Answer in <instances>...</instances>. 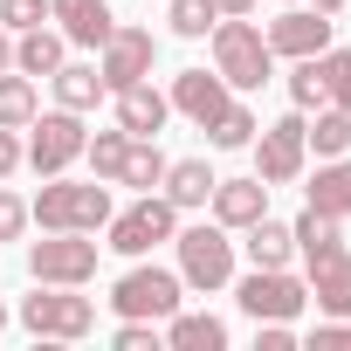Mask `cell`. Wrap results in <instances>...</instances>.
<instances>
[{
  "instance_id": "6da1fadb",
  "label": "cell",
  "mask_w": 351,
  "mask_h": 351,
  "mask_svg": "<svg viewBox=\"0 0 351 351\" xmlns=\"http://www.w3.org/2000/svg\"><path fill=\"white\" fill-rule=\"evenodd\" d=\"M117 207H110V180H56L28 200V221L42 228V234H97L104 221H110Z\"/></svg>"
},
{
  "instance_id": "7a4b0ae2",
  "label": "cell",
  "mask_w": 351,
  "mask_h": 351,
  "mask_svg": "<svg viewBox=\"0 0 351 351\" xmlns=\"http://www.w3.org/2000/svg\"><path fill=\"white\" fill-rule=\"evenodd\" d=\"M207 42H214V69H221L228 90H262L276 76V56H269V42H262V28L248 14H221Z\"/></svg>"
},
{
  "instance_id": "3957f363",
  "label": "cell",
  "mask_w": 351,
  "mask_h": 351,
  "mask_svg": "<svg viewBox=\"0 0 351 351\" xmlns=\"http://www.w3.org/2000/svg\"><path fill=\"white\" fill-rule=\"evenodd\" d=\"M172 248H180V282H186V289L214 296V289L234 282V234H228L221 221H193V228H180V234H172Z\"/></svg>"
},
{
  "instance_id": "277c9868",
  "label": "cell",
  "mask_w": 351,
  "mask_h": 351,
  "mask_svg": "<svg viewBox=\"0 0 351 351\" xmlns=\"http://www.w3.org/2000/svg\"><path fill=\"white\" fill-rule=\"evenodd\" d=\"M21 324L35 337H56V344H76L97 330V303L69 282H35V296H21Z\"/></svg>"
},
{
  "instance_id": "5b68a950",
  "label": "cell",
  "mask_w": 351,
  "mask_h": 351,
  "mask_svg": "<svg viewBox=\"0 0 351 351\" xmlns=\"http://www.w3.org/2000/svg\"><path fill=\"white\" fill-rule=\"evenodd\" d=\"M180 289H186V282H180V269H158V262H145V255H138V269H124V276H117V289H110V310H117V317L165 324L172 310L186 303Z\"/></svg>"
},
{
  "instance_id": "8992f818",
  "label": "cell",
  "mask_w": 351,
  "mask_h": 351,
  "mask_svg": "<svg viewBox=\"0 0 351 351\" xmlns=\"http://www.w3.org/2000/svg\"><path fill=\"white\" fill-rule=\"evenodd\" d=\"M83 110H35V124H28V145H21V165H35L42 180H56V172H69L76 158H83Z\"/></svg>"
},
{
  "instance_id": "52a82bcc",
  "label": "cell",
  "mask_w": 351,
  "mask_h": 351,
  "mask_svg": "<svg viewBox=\"0 0 351 351\" xmlns=\"http://www.w3.org/2000/svg\"><path fill=\"white\" fill-rule=\"evenodd\" d=\"M234 303L255 317V324H296L303 303H310V282L289 276V269H248L234 282Z\"/></svg>"
},
{
  "instance_id": "ba28073f",
  "label": "cell",
  "mask_w": 351,
  "mask_h": 351,
  "mask_svg": "<svg viewBox=\"0 0 351 351\" xmlns=\"http://www.w3.org/2000/svg\"><path fill=\"white\" fill-rule=\"evenodd\" d=\"M310 117L303 110H289V117H276V124H262L255 131V180L262 186H289V180H303V158H310Z\"/></svg>"
},
{
  "instance_id": "9c48e42d",
  "label": "cell",
  "mask_w": 351,
  "mask_h": 351,
  "mask_svg": "<svg viewBox=\"0 0 351 351\" xmlns=\"http://www.w3.org/2000/svg\"><path fill=\"white\" fill-rule=\"evenodd\" d=\"M104 228H110V241H104V248H117V255H131V262H138V255H152L158 241H172V234H180V207H172L165 193H145L138 207L110 214Z\"/></svg>"
},
{
  "instance_id": "30bf717a",
  "label": "cell",
  "mask_w": 351,
  "mask_h": 351,
  "mask_svg": "<svg viewBox=\"0 0 351 351\" xmlns=\"http://www.w3.org/2000/svg\"><path fill=\"white\" fill-rule=\"evenodd\" d=\"M28 276H35V282H69V289H83V282L97 276V241H90V234H42V241H28Z\"/></svg>"
},
{
  "instance_id": "8fae6325",
  "label": "cell",
  "mask_w": 351,
  "mask_h": 351,
  "mask_svg": "<svg viewBox=\"0 0 351 351\" xmlns=\"http://www.w3.org/2000/svg\"><path fill=\"white\" fill-rule=\"evenodd\" d=\"M330 35H337V21H330V14H317V8H303V0H289V8H282V14L262 28L269 56H289V62L324 56V49H330Z\"/></svg>"
},
{
  "instance_id": "7c38bea8",
  "label": "cell",
  "mask_w": 351,
  "mask_h": 351,
  "mask_svg": "<svg viewBox=\"0 0 351 351\" xmlns=\"http://www.w3.org/2000/svg\"><path fill=\"white\" fill-rule=\"evenodd\" d=\"M152 62H158V35L152 28H110V42L97 49V69H104V83L110 90H124V83H145L152 76Z\"/></svg>"
},
{
  "instance_id": "4fadbf2b",
  "label": "cell",
  "mask_w": 351,
  "mask_h": 351,
  "mask_svg": "<svg viewBox=\"0 0 351 351\" xmlns=\"http://www.w3.org/2000/svg\"><path fill=\"white\" fill-rule=\"evenodd\" d=\"M165 104L207 131V124H214V117L234 104V90L221 83V69H214V76H207V69H180V76H172V90H165Z\"/></svg>"
},
{
  "instance_id": "5bb4252c",
  "label": "cell",
  "mask_w": 351,
  "mask_h": 351,
  "mask_svg": "<svg viewBox=\"0 0 351 351\" xmlns=\"http://www.w3.org/2000/svg\"><path fill=\"white\" fill-rule=\"evenodd\" d=\"M49 21L76 42V49H104L117 14H110V0H49Z\"/></svg>"
},
{
  "instance_id": "9a60e30c",
  "label": "cell",
  "mask_w": 351,
  "mask_h": 351,
  "mask_svg": "<svg viewBox=\"0 0 351 351\" xmlns=\"http://www.w3.org/2000/svg\"><path fill=\"white\" fill-rule=\"evenodd\" d=\"M110 97H117V124H124L131 138H158L165 117H172V104H165V90H152V76H145V83H124V90H110Z\"/></svg>"
},
{
  "instance_id": "2e32d148",
  "label": "cell",
  "mask_w": 351,
  "mask_h": 351,
  "mask_svg": "<svg viewBox=\"0 0 351 351\" xmlns=\"http://www.w3.org/2000/svg\"><path fill=\"white\" fill-rule=\"evenodd\" d=\"M207 207H214V221H221L228 234H241L248 221L269 214V186H262V180H214V200H207Z\"/></svg>"
},
{
  "instance_id": "e0dca14e",
  "label": "cell",
  "mask_w": 351,
  "mask_h": 351,
  "mask_svg": "<svg viewBox=\"0 0 351 351\" xmlns=\"http://www.w3.org/2000/svg\"><path fill=\"white\" fill-rule=\"evenodd\" d=\"M303 207H317L330 221H351V152L344 158H317L310 186H303Z\"/></svg>"
},
{
  "instance_id": "ac0fdd59",
  "label": "cell",
  "mask_w": 351,
  "mask_h": 351,
  "mask_svg": "<svg viewBox=\"0 0 351 351\" xmlns=\"http://www.w3.org/2000/svg\"><path fill=\"white\" fill-rule=\"evenodd\" d=\"M62 62H69V35H62V28L42 21V28H21V35H14V69H21V76L42 83V76H56Z\"/></svg>"
},
{
  "instance_id": "d6986e66",
  "label": "cell",
  "mask_w": 351,
  "mask_h": 351,
  "mask_svg": "<svg viewBox=\"0 0 351 351\" xmlns=\"http://www.w3.org/2000/svg\"><path fill=\"white\" fill-rule=\"evenodd\" d=\"M289 234H296V255H303V269L351 255V248H344V221H330V214H317V207H303V214L289 221Z\"/></svg>"
},
{
  "instance_id": "ffe728a7",
  "label": "cell",
  "mask_w": 351,
  "mask_h": 351,
  "mask_svg": "<svg viewBox=\"0 0 351 351\" xmlns=\"http://www.w3.org/2000/svg\"><path fill=\"white\" fill-rule=\"evenodd\" d=\"M158 193L180 207V214L207 207V200H214V165H207V158H172V165H165V180H158Z\"/></svg>"
},
{
  "instance_id": "44dd1931",
  "label": "cell",
  "mask_w": 351,
  "mask_h": 351,
  "mask_svg": "<svg viewBox=\"0 0 351 351\" xmlns=\"http://www.w3.org/2000/svg\"><path fill=\"white\" fill-rule=\"evenodd\" d=\"M165 351H228V324L207 310H172L165 317Z\"/></svg>"
},
{
  "instance_id": "7402d4cb",
  "label": "cell",
  "mask_w": 351,
  "mask_h": 351,
  "mask_svg": "<svg viewBox=\"0 0 351 351\" xmlns=\"http://www.w3.org/2000/svg\"><path fill=\"white\" fill-rule=\"evenodd\" d=\"M49 83H56V104H62V110H97V104L110 97V83H104L97 62H62Z\"/></svg>"
},
{
  "instance_id": "603a6c76",
  "label": "cell",
  "mask_w": 351,
  "mask_h": 351,
  "mask_svg": "<svg viewBox=\"0 0 351 351\" xmlns=\"http://www.w3.org/2000/svg\"><path fill=\"white\" fill-rule=\"evenodd\" d=\"M241 234H248L241 248H248V262H255V269H289V262H296V234H289L282 221H269V214H262V221H248Z\"/></svg>"
},
{
  "instance_id": "cb8c5ba5",
  "label": "cell",
  "mask_w": 351,
  "mask_h": 351,
  "mask_svg": "<svg viewBox=\"0 0 351 351\" xmlns=\"http://www.w3.org/2000/svg\"><path fill=\"white\" fill-rule=\"evenodd\" d=\"M35 110H42V90H35V76H21V69H0V124H8V131H28V124H35Z\"/></svg>"
},
{
  "instance_id": "d4e9b609",
  "label": "cell",
  "mask_w": 351,
  "mask_h": 351,
  "mask_svg": "<svg viewBox=\"0 0 351 351\" xmlns=\"http://www.w3.org/2000/svg\"><path fill=\"white\" fill-rule=\"evenodd\" d=\"M165 152H158V138H131V152H124V172H117V186H138V193H152L158 180H165Z\"/></svg>"
},
{
  "instance_id": "484cf974",
  "label": "cell",
  "mask_w": 351,
  "mask_h": 351,
  "mask_svg": "<svg viewBox=\"0 0 351 351\" xmlns=\"http://www.w3.org/2000/svg\"><path fill=\"white\" fill-rule=\"evenodd\" d=\"M303 138H310V152H317V158H344V152H351V110L317 104V124H310Z\"/></svg>"
},
{
  "instance_id": "4316f807",
  "label": "cell",
  "mask_w": 351,
  "mask_h": 351,
  "mask_svg": "<svg viewBox=\"0 0 351 351\" xmlns=\"http://www.w3.org/2000/svg\"><path fill=\"white\" fill-rule=\"evenodd\" d=\"M124 152H131V131H124V124H117V131H97V138H83L90 180H110V186H117V172H124Z\"/></svg>"
},
{
  "instance_id": "83f0119b",
  "label": "cell",
  "mask_w": 351,
  "mask_h": 351,
  "mask_svg": "<svg viewBox=\"0 0 351 351\" xmlns=\"http://www.w3.org/2000/svg\"><path fill=\"white\" fill-rule=\"evenodd\" d=\"M255 131H262V124H255V110H248V104H228V110L207 124V145H214V152H248V145H255Z\"/></svg>"
},
{
  "instance_id": "f1b7e54d",
  "label": "cell",
  "mask_w": 351,
  "mask_h": 351,
  "mask_svg": "<svg viewBox=\"0 0 351 351\" xmlns=\"http://www.w3.org/2000/svg\"><path fill=\"white\" fill-rule=\"evenodd\" d=\"M172 35H180V42H207L214 35V21H221V8H214V0H172Z\"/></svg>"
},
{
  "instance_id": "f546056e",
  "label": "cell",
  "mask_w": 351,
  "mask_h": 351,
  "mask_svg": "<svg viewBox=\"0 0 351 351\" xmlns=\"http://www.w3.org/2000/svg\"><path fill=\"white\" fill-rule=\"evenodd\" d=\"M317 76H324V104L351 110V49H324L317 56Z\"/></svg>"
},
{
  "instance_id": "4dcf8cb0",
  "label": "cell",
  "mask_w": 351,
  "mask_h": 351,
  "mask_svg": "<svg viewBox=\"0 0 351 351\" xmlns=\"http://www.w3.org/2000/svg\"><path fill=\"white\" fill-rule=\"evenodd\" d=\"M289 104H296V110H317V104H324V76H317V56H303V62L289 69Z\"/></svg>"
},
{
  "instance_id": "1f68e13d",
  "label": "cell",
  "mask_w": 351,
  "mask_h": 351,
  "mask_svg": "<svg viewBox=\"0 0 351 351\" xmlns=\"http://www.w3.org/2000/svg\"><path fill=\"white\" fill-rule=\"evenodd\" d=\"M49 21V0H0V28L21 35V28H42Z\"/></svg>"
},
{
  "instance_id": "d6a6232c",
  "label": "cell",
  "mask_w": 351,
  "mask_h": 351,
  "mask_svg": "<svg viewBox=\"0 0 351 351\" xmlns=\"http://www.w3.org/2000/svg\"><path fill=\"white\" fill-rule=\"evenodd\" d=\"M110 344H117V351H158L165 337H158V330H152L145 317H117V330H110Z\"/></svg>"
},
{
  "instance_id": "836d02e7",
  "label": "cell",
  "mask_w": 351,
  "mask_h": 351,
  "mask_svg": "<svg viewBox=\"0 0 351 351\" xmlns=\"http://www.w3.org/2000/svg\"><path fill=\"white\" fill-rule=\"evenodd\" d=\"M21 228H28V200H14L0 180V241H21Z\"/></svg>"
},
{
  "instance_id": "e575fe53",
  "label": "cell",
  "mask_w": 351,
  "mask_h": 351,
  "mask_svg": "<svg viewBox=\"0 0 351 351\" xmlns=\"http://www.w3.org/2000/svg\"><path fill=\"white\" fill-rule=\"evenodd\" d=\"M310 351H351V317H330L310 330Z\"/></svg>"
},
{
  "instance_id": "d590c367",
  "label": "cell",
  "mask_w": 351,
  "mask_h": 351,
  "mask_svg": "<svg viewBox=\"0 0 351 351\" xmlns=\"http://www.w3.org/2000/svg\"><path fill=\"white\" fill-rule=\"evenodd\" d=\"M14 172H21V131L0 124V180H14Z\"/></svg>"
},
{
  "instance_id": "8d00e7d4",
  "label": "cell",
  "mask_w": 351,
  "mask_h": 351,
  "mask_svg": "<svg viewBox=\"0 0 351 351\" xmlns=\"http://www.w3.org/2000/svg\"><path fill=\"white\" fill-rule=\"evenodd\" d=\"M255 344L262 351H296V330L289 324H255Z\"/></svg>"
},
{
  "instance_id": "74e56055",
  "label": "cell",
  "mask_w": 351,
  "mask_h": 351,
  "mask_svg": "<svg viewBox=\"0 0 351 351\" xmlns=\"http://www.w3.org/2000/svg\"><path fill=\"white\" fill-rule=\"evenodd\" d=\"M214 8H221V14H255L262 0H214Z\"/></svg>"
},
{
  "instance_id": "f35d334b",
  "label": "cell",
  "mask_w": 351,
  "mask_h": 351,
  "mask_svg": "<svg viewBox=\"0 0 351 351\" xmlns=\"http://www.w3.org/2000/svg\"><path fill=\"white\" fill-rule=\"evenodd\" d=\"M0 69H14V35L0 28Z\"/></svg>"
},
{
  "instance_id": "ab89813d",
  "label": "cell",
  "mask_w": 351,
  "mask_h": 351,
  "mask_svg": "<svg viewBox=\"0 0 351 351\" xmlns=\"http://www.w3.org/2000/svg\"><path fill=\"white\" fill-rule=\"evenodd\" d=\"M344 8H351V0H317V14H330V21H337Z\"/></svg>"
},
{
  "instance_id": "60d3db41",
  "label": "cell",
  "mask_w": 351,
  "mask_h": 351,
  "mask_svg": "<svg viewBox=\"0 0 351 351\" xmlns=\"http://www.w3.org/2000/svg\"><path fill=\"white\" fill-rule=\"evenodd\" d=\"M0 330H8V303H0Z\"/></svg>"
},
{
  "instance_id": "b9f144b4",
  "label": "cell",
  "mask_w": 351,
  "mask_h": 351,
  "mask_svg": "<svg viewBox=\"0 0 351 351\" xmlns=\"http://www.w3.org/2000/svg\"><path fill=\"white\" fill-rule=\"evenodd\" d=\"M282 8H289V0H282Z\"/></svg>"
}]
</instances>
